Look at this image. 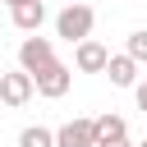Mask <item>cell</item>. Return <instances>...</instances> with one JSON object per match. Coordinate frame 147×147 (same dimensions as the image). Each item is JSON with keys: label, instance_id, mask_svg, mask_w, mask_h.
Wrapping results in <instances>:
<instances>
[{"label": "cell", "instance_id": "4fadbf2b", "mask_svg": "<svg viewBox=\"0 0 147 147\" xmlns=\"http://www.w3.org/2000/svg\"><path fill=\"white\" fill-rule=\"evenodd\" d=\"M96 147H133L129 138H115V142H96Z\"/></svg>", "mask_w": 147, "mask_h": 147}, {"label": "cell", "instance_id": "ba28073f", "mask_svg": "<svg viewBox=\"0 0 147 147\" xmlns=\"http://www.w3.org/2000/svg\"><path fill=\"white\" fill-rule=\"evenodd\" d=\"M101 74H106L115 87H133V83H138V60H133V55H110Z\"/></svg>", "mask_w": 147, "mask_h": 147}, {"label": "cell", "instance_id": "6da1fadb", "mask_svg": "<svg viewBox=\"0 0 147 147\" xmlns=\"http://www.w3.org/2000/svg\"><path fill=\"white\" fill-rule=\"evenodd\" d=\"M92 23H96V14H92L87 0H83V5H64V9L55 14V37H64L69 46H78L83 37H92Z\"/></svg>", "mask_w": 147, "mask_h": 147}, {"label": "cell", "instance_id": "30bf717a", "mask_svg": "<svg viewBox=\"0 0 147 147\" xmlns=\"http://www.w3.org/2000/svg\"><path fill=\"white\" fill-rule=\"evenodd\" d=\"M18 147H55V133H51L46 124H28V129L18 133Z\"/></svg>", "mask_w": 147, "mask_h": 147}, {"label": "cell", "instance_id": "5bb4252c", "mask_svg": "<svg viewBox=\"0 0 147 147\" xmlns=\"http://www.w3.org/2000/svg\"><path fill=\"white\" fill-rule=\"evenodd\" d=\"M5 5H9V9H14V5H18V0H5Z\"/></svg>", "mask_w": 147, "mask_h": 147}, {"label": "cell", "instance_id": "8992f818", "mask_svg": "<svg viewBox=\"0 0 147 147\" xmlns=\"http://www.w3.org/2000/svg\"><path fill=\"white\" fill-rule=\"evenodd\" d=\"M55 147H96V129L92 119H69L55 129Z\"/></svg>", "mask_w": 147, "mask_h": 147}, {"label": "cell", "instance_id": "9a60e30c", "mask_svg": "<svg viewBox=\"0 0 147 147\" xmlns=\"http://www.w3.org/2000/svg\"><path fill=\"white\" fill-rule=\"evenodd\" d=\"M138 147H147V138H142V142H138Z\"/></svg>", "mask_w": 147, "mask_h": 147}, {"label": "cell", "instance_id": "5b68a950", "mask_svg": "<svg viewBox=\"0 0 147 147\" xmlns=\"http://www.w3.org/2000/svg\"><path fill=\"white\" fill-rule=\"evenodd\" d=\"M106 60H110V51H106L101 41H92V37H83V41L74 46V69H78V74H101Z\"/></svg>", "mask_w": 147, "mask_h": 147}, {"label": "cell", "instance_id": "3957f363", "mask_svg": "<svg viewBox=\"0 0 147 147\" xmlns=\"http://www.w3.org/2000/svg\"><path fill=\"white\" fill-rule=\"evenodd\" d=\"M51 60H55V46H51V37H37V32H28V37L18 41V69L37 74V69H46Z\"/></svg>", "mask_w": 147, "mask_h": 147}, {"label": "cell", "instance_id": "2e32d148", "mask_svg": "<svg viewBox=\"0 0 147 147\" xmlns=\"http://www.w3.org/2000/svg\"><path fill=\"white\" fill-rule=\"evenodd\" d=\"M0 5H5V0H0Z\"/></svg>", "mask_w": 147, "mask_h": 147}, {"label": "cell", "instance_id": "277c9868", "mask_svg": "<svg viewBox=\"0 0 147 147\" xmlns=\"http://www.w3.org/2000/svg\"><path fill=\"white\" fill-rule=\"evenodd\" d=\"M32 92H37V87H32V74H28V69L0 74V101H5V106H14V110H18V106H28V101H32Z\"/></svg>", "mask_w": 147, "mask_h": 147}, {"label": "cell", "instance_id": "7c38bea8", "mask_svg": "<svg viewBox=\"0 0 147 147\" xmlns=\"http://www.w3.org/2000/svg\"><path fill=\"white\" fill-rule=\"evenodd\" d=\"M133 96H138V110L147 115V78H142V83H133Z\"/></svg>", "mask_w": 147, "mask_h": 147}, {"label": "cell", "instance_id": "9c48e42d", "mask_svg": "<svg viewBox=\"0 0 147 147\" xmlns=\"http://www.w3.org/2000/svg\"><path fill=\"white\" fill-rule=\"evenodd\" d=\"M92 129H96V142H115V138H129V124H124V115H115V110L96 115V119H92Z\"/></svg>", "mask_w": 147, "mask_h": 147}, {"label": "cell", "instance_id": "7a4b0ae2", "mask_svg": "<svg viewBox=\"0 0 147 147\" xmlns=\"http://www.w3.org/2000/svg\"><path fill=\"white\" fill-rule=\"evenodd\" d=\"M69 83H74V69L60 64V60H51L46 69L32 74V87H37V96H46V101H60V96L69 92Z\"/></svg>", "mask_w": 147, "mask_h": 147}, {"label": "cell", "instance_id": "e0dca14e", "mask_svg": "<svg viewBox=\"0 0 147 147\" xmlns=\"http://www.w3.org/2000/svg\"><path fill=\"white\" fill-rule=\"evenodd\" d=\"M0 74H5V69H0Z\"/></svg>", "mask_w": 147, "mask_h": 147}, {"label": "cell", "instance_id": "52a82bcc", "mask_svg": "<svg viewBox=\"0 0 147 147\" xmlns=\"http://www.w3.org/2000/svg\"><path fill=\"white\" fill-rule=\"evenodd\" d=\"M9 18H14L18 32H37V28L46 23V5H41V0H18V5L9 9Z\"/></svg>", "mask_w": 147, "mask_h": 147}, {"label": "cell", "instance_id": "8fae6325", "mask_svg": "<svg viewBox=\"0 0 147 147\" xmlns=\"http://www.w3.org/2000/svg\"><path fill=\"white\" fill-rule=\"evenodd\" d=\"M124 55H133L138 64H147V28H138V32H129V46H124Z\"/></svg>", "mask_w": 147, "mask_h": 147}]
</instances>
